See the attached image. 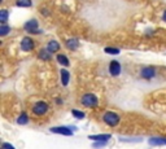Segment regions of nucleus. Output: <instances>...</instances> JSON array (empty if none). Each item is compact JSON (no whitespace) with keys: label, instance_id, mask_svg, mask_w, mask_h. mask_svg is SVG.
Here are the masks:
<instances>
[{"label":"nucleus","instance_id":"39448f33","mask_svg":"<svg viewBox=\"0 0 166 149\" xmlns=\"http://www.w3.org/2000/svg\"><path fill=\"white\" fill-rule=\"evenodd\" d=\"M21 48H22V51L29 52L34 48V42L30 38H23L22 42H21Z\"/></svg>","mask_w":166,"mask_h":149},{"label":"nucleus","instance_id":"20e7f679","mask_svg":"<svg viewBox=\"0 0 166 149\" xmlns=\"http://www.w3.org/2000/svg\"><path fill=\"white\" fill-rule=\"evenodd\" d=\"M25 30L27 33H40V30H38V21L37 20H31L27 21L25 23Z\"/></svg>","mask_w":166,"mask_h":149},{"label":"nucleus","instance_id":"4468645a","mask_svg":"<svg viewBox=\"0 0 166 149\" xmlns=\"http://www.w3.org/2000/svg\"><path fill=\"white\" fill-rule=\"evenodd\" d=\"M78 40L77 39H70V40H68V47L69 49H77L78 48Z\"/></svg>","mask_w":166,"mask_h":149},{"label":"nucleus","instance_id":"5701e85b","mask_svg":"<svg viewBox=\"0 0 166 149\" xmlns=\"http://www.w3.org/2000/svg\"><path fill=\"white\" fill-rule=\"evenodd\" d=\"M164 21H166V12L164 13Z\"/></svg>","mask_w":166,"mask_h":149},{"label":"nucleus","instance_id":"0eeeda50","mask_svg":"<svg viewBox=\"0 0 166 149\" xmlns=\"http://www.w3.org/2000/svg\"><path fill=\"white\" fill-rule=\"evenodd\" d=\"M109 72L113 77H117L119 73H121V65H119V62L117 61H112L110 62V66H109Z\"/></svg>","mask_w":166,"mask_h":149},{"label":"nucleus","instance_id":"f8f14e48","mask_svg":"<svg viewBox=\"0 0 166 149\" xmlns=\"http://www.w3.org/2000/svg\"><path fill=\"white\" fill-rule=\"evenodd\" d=\"M57 61L61 64L62 66H69V60L65 55H57Z\"/></svg>","mask_w":166,"mask_h":149},{"label":"nucleus","instance_id":"1a4fd4ad","mask_svg":"<svg viewBox=\"0 0 166 149\" xmlns=\"http://www.w3.org/2000/svg\"><path fill=\"white\" fill-rule=\"evenodd\" d=\"M88 139L96 140V141H107L108 139H110V135L109 134H105V135H91V136H88Z\"/></svg>","mask_w":166,"mask_h":149},{"label":"nucleus","instance_id":"4be33fe9","mask_svg":"<svg viewBox=\"0 0 166 149\" xmlns=\"http://www.w3.org/2000/svg\"><path fill=\"white\" fill-rule=\"evenodd\" d=\"M3 148H10V149H13V145H10V144H3Z\"/></svg>","mask_w":166,"mask_h":149},{"label":"nucleus","instance_id":"f257e3e1","mask_svg":"<svg viewBox=\"0 0 166 149\" xmlns=\"http://www.w3.org/2000/svg\"><path fill=\"white\" fill-rule=\"evenodd\" d=\"M103 119H104V122L107 123V125L116 126V125H118V122H119V115L117 114V113H114V112H107L104 114Z\"/></svg>","mask_w":166,"mask_h":149},{"label":"nucleus","instance_id":"9b49d317","mask_svg":"<svg viewBox=\"0 0 166 149\" xmlns=\"http://www.w3.org/2000/svg\"><path fill=\"white\" fill-rule=\"evenodd\" d=\"M69 78H70V74L66 72V70H61V82H62L64 86H68Z\"/></svg>","mask_w":166,"mask_h":149},{"label":"nucleus","instance_id":"aec40b11","mask_svg":"<svg viewBox=\"0 0 166 149\" xmlns=\"http://www.w3.org/2000/svg\"><path fill=\"white\" fill-rule=\"evenodd\" d=\"M105 52L112 53V55H117V53H119V49H117V48H105Z\"/></svg>","mask_w":166,"mask_h":149},{"label":"nucleus","instance_id":"ddd939ff","mask_svg":"<svg viewBox=\"0 0 166 149\" xmlns=\"http://www.w3.org/2000/svg\"><path fill=\"white\" fill-rule=\"evenodd\" d=\"M149 144L151 145H162V144H166V139H158V137H152L149 140Z\"/></svg>","mask_w":166,"mask_h":149},{"label":"nucleus","instance_id":"412c9836","mask_svg":"<svg viewBox=\"0 0 166 149\" xmlns=\"http://www.w3.org/2000/svg\"><path fill=\"white\" fill-rule=\"evenodd\" d=\"M39 57H40V58H43V60H49V55H48L47 52L42 51V52L39 53Z\"/></svg>","mask_w":166,"mask_h":149},{"label":"nucleus","instance_id":"7ed1b4c3","mask_svg":"<svg viewBox=\"0 0 166 149\" xmlns=\"http://www.w3.org/2000/svg\"><path fill=\"white\" fill-rule=\"evenodd\" d=\"M47 110H48V105L45 104L44 101L37 102V104L34 105V108H33V112H34L37 115H43Z\"/></svg>","mask_w":166,"mask_h":149},{"label":"nucleus","instance_id":"6ab92c4d","mask_svg":"<svg viewBox=\"0 0 166 149\" xmlns=\"http://www.w3.org/2000/svg\"><path fill=\"white\" fill-rule=\"evenodd\" d=\"M72 113H73V115L75 117V118H78V119H82V118H84V113H82V112H78V110H73Z\"/></svg>","mask_w":166,"mask_h":149},{"label":"nucleus","instance_id":"423d86ee","mask_svg":"<svg viewBox=\"0 0 166 149\" xmlns=\"http://www.w3.org/2000/svg\"><path fill=\"white\" fill-rule=\"evenodd\" d=\"M52 132L55 134H60V135H65V136H70V135H73V131L68 129V127H53V129H51Z\"/></svg>","mask_w":166,"mask_h":149},{"label":"nucleus","instance_id":"f3484780","mask_svg":"<svg viewBox=\"0 0 166 149\" xmlns=\"http://www.w3.org/2000/svg\"><path fill=\"white\" fill-rule=\"evenodd\" d=\"M16 4L18 7H30L31 5V0H17Z\"/></svg>","mask_w":166,"mask_h":149},{"label":"nucleus","instance_id":"dca6fc26","mask_svg":"<svg viewBox=\"0 0 166 149\" xmlns=\"http://www.w3.org/2000/svg\"><path fill=\"white\" fill-rule=\"evenodd\" d=\"M9 31H10V27L8 26V25H1V26H0V35H1V37L7 35Z\"/></svg>","mask_w":166,"mask_h":149},{"label":"nucleus","instance_id":"9d476101","mask_svg":"<svg viewBox=\"0 0 166 149\" xmlns=\"http://www.w3.org/2000/svg\"><path fill=\"white\" fill-rule=\"evenodd\" d=\"M59 49H60V44L57 43V42L52 40V42H49V43H48L47 51H48L49 53H55V52H57Z\"/></svg>","mask_w":166,"mask_h":149},{"label":"nucleus","instance_id":"f03ea898","mask_svg":"<svg viewBox=\"0 0 166 149\" xmlns=\"http://www.w3.org/2000/svg\"><path fill=\"white\" fill-rule=\"evenodd\" d=\"M82 104L84 106H88V108H94L97 105V97L92 93H87L82 97Z\"/></svg>","mask_w":166,"mask_h":149},{"label":"nucleus","instance_id":"a211bd4d","mask_svg":"<svg viewBox=\"0 0 166 149\" xmlns=\"http://www.w3.org/2000/svg\"><path fill=\"white\" fill-rule=\"evenodd\" d=\"M7 18H8V12H7L5 9H3V10H0V21H1L3 23L7 21Z\"/></svg>","mask_w":166,"mask_h":149},{"label":"nucleus","instance_id":"2eb2a0df","mask_svg":"<svg viewBox=\"0 0 166 149\" xmlns=\"http://www.w3.org/2000/svg\"><path fill=\"white\" fill-rule=\"evenodd\" d=\"M27 122H29V118H27V115L25 114V113H22V114L20 115V118L17 119V123H18V125H26Z\"/></svg>","mask_w":166,"mask_h":149},{"label":"nucleus","instance_id":"6e6552de","mask_svg":"<svg viewBox=\"0 0 166 149\" xmlns=\"http://www.w3.org/2000/svg\"><path fill=\"white\" fill-rule=\"evenodd\" d=\"M154 74H156V72H154V67H144V69L142 70V77L143 78H147V79H151V78L154 77Z\"/></svg>","mask_w":166,"mask_h":149}]
</instances>
